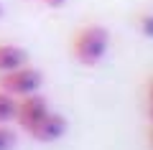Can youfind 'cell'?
Segmentation results:
<instances>
[{
  "label": "cell",
  "instance_id": "8",
  "mask_svg": "<svg viewBox=\"0 0 153 150\" xmlns=\"http://www.w3.org/2000/svg\"><path fill=\"white\" fill-rule=\"evenodd\" d=\"M138 26H140L143 36L153 38V16H140V21H138Z\"/></svg>",
  "mask_w": 153,
  "mask_h": 150
},
{
  "label": "cell",
  "instance_id": "12",
  "mask_svg": "<svg viewBox=\"0 0 153 150\" xmlns=\"http://www.w3.org/2000/svg\"><path fill=\"white\" fill-rule=\"evenodd\" d=\"M148 140H151V148H153V125H151V130H148Z\"/></svg>",
  "mask_w": 153,
  "mask_h": 150
},
{
  "label": "cell",
  "instance_id": "7",
  "mask_svg": "<svg viewBox=\"0 0 153 150\" xmlns=\"http://www.w3.org/2000/svg\"><path fill=\"white\" fill-rule=\"evenodd\" d=\"M13 148H16V132L0 122V150H13Z\"/></svg>",
  "mask_w": 153,
  "mask_h": 150
},
{
  "label": "cell",
  "instance_id": "5",
  "mask_svg": "<svg viewBox=\"0 0 153 150\" xmlns=\"http://www.w3.org/2000/svg\"><path fill=\"white\" fill-rule=\"evenodd\" d=\"M28 64V54L16 43H0V74Z\"/></svg>",
  "mask_w": 153,
  "mask_h": 150
},
{
  "label": "cell",
  "instance_id": "11",
  "mask_svg": "<svg viewBox=\"0 0 153 150\" xmlns=\"http://www.w3.org/2000/svg\"><path fill=\"white\" fill-rule=\"evenodd\" d=\"M146 112H148V120H151V125H153V102H148V107H146Z\"/></svg>",
  "mask_w": 153,
  "mask_h": 150
},
{
  "label": "cell",
  "instance_id": "2",
  "mask_svg": "<svg viewBox=\"0 0 153 150\" xmlns=\"http://www.w3.org/2000/svg\"><path fill=\"white\" fill-rule=\"evenodd\" d=\"M41 84H44L41 71L33 69V66H28V64L18 66V69H13V71L0 74V89H5L8 94H13L16 99L38 92V89H41Z\"/></svg>",
  "mask_w": 153,
  "mask_h": 150
},
{
  "label": "cell",
  "instance_id": "6",
  "mask_svg": "<svg viewBox=\"0 0 153 150\" xmlns=\"http://www.w3.org/2000/svg\"><path fill=\"white\" fill-rule=\"evenodd\" d=\"M16 104H18L16 97L8 94L5 89H0V122H3V125L10 122V120L16 117Z\"/></svg>",
  "mask_w": 153,
  "mask_h": 150
},
{
  "label": "cell",
  "instance_id": "10",
  "mask_svg": "<svg viewBox=\"0 0 153 150\" xmlns=\"http://www.w3.org/2000/svg\"><path fill=\"white\" fill-rule=\"evenodd\" d=\"M148 102H153V76H151V81H148Z\"/></svg>",
  "mask_w": 153,
  "mask_h": 150
},
{
  "label": "cell",
  "instance_id": "1",
  "mask_svg": "<svg viewBox=\"0 0 153 150\" xmlns=\"http://www.w3.org/2000/svg\"><path fill=\"white\" fill-rule=\"evenodd\" d=\"M110 48V33L102 26H82L71 38V54L82 66H97Z\"/></svg>",
  "mask_w": 153,
  "mask_h": 150
},
{
  "label": "cell",
  "instance_id": "3",
  "mask_svg": "<svg viewBox=\"0 0 153 150\" xmlns=\"http://www.w3.org/2000/svg\"><path fill=\"white\" fill-rule=\"evenodd\" d=\"M46 112H49V102H46V97H41L38 92H33V94H26V97L18 99L16 117H13V120L18 122V127H21L23 132H28V130L44 117Z\"/></svg>",
  "mask_w": 153,
  "mask_h": 150
},
{
  "label": "cell",
  "instance_id": "9",
  "mask_svg": "<svg viewBox=\"0 0 153 150\" xmlns=\"http://www.w3.org/2000/svg\"><path fill=\"white\" fill-rule=\"evenodd\" d=\"M46 5H51V8H59V5H64L66 0H44Z\"/></svg>",
  "mask_w": 153,
  "mask_h": 150
},
{
  "label": "cell",
  "instance_id": "4",
  "mask_svg": "<svg viewBox=\"0 0 153 150\" xmlns=\"http://www.w3.org/2000/svg\"><path fill=\"white\" fill-rule=\"evenodd\" d=\"M64 132H66V120L59 112H51L49 109L26 135L31 140H36V143H56L59 137H64Z\"/></svg>",
  "mask_w": 153,
  "mask_h": 150
},
{
  "label": "cell",
  "instance_id": "13",
  "mask_svg": "<svg viewBox=\"0 0 153 150\" xmlns=\"http://www.w3.org/2000/svg\"><path fill=\"white\" fill-rule=\"evenodd\" d=\"M0 18H3V5H0Z\"/></svg>",
  "mask_w": 153,
  "mask_h": 150
}]
</instances>
